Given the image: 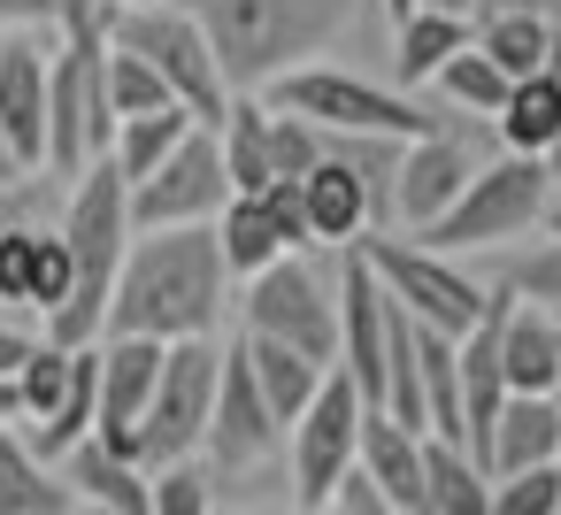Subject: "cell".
Listing matches in <instances>:
<instances>
[{"instance_id":"7bdbcfd3","label":"cell","mask_w":561,"mask_h":515,"mask_svg":"<svg viewBox=\"0 0 561 515\" xmlns=\"http://www.w3.org/2000/svg\"><path fill=\"white\" fill-rule=\"evenodd\" d=\"M0 185H32V170L16 162V147H9V131H0Z\"/></svg>"},{"instance_id":"83f0119b","label":"cell","mask_w":561,"mask_h":515,"mask_svg":"<svg viewBox=\"0 0 561 515\" xmlns=\"http://www.w3.org/2000/svg\"><path fill=\"white\" fill-rule=\"evenodd\" d=\"M247 354H254V377H262L270 415L293 431V423H300V408L316 400V385H323V369H331V362H316V354H300V346H285V339H254V331H247Z\"/></svg>"},{"instance_id":"4dcf8cb0","label":"cell","mask_w":561,"mask_h":515,"mask_svg":"<svg viewBox=\"0 0 561 515\" xmlns=\"http://www.w3.org/2000/svg\"><path fill=\"white\" fill-rule=\"evenodd\" d=\"M423 400H431V431L461 438V339L423 323Z\"/></svg>"},{"instance_id":"836d02e7","label":"cell","mask_w":561,"mask_h":515,"mask_svg":"<svg viewBox=\"0 0 561 515\" xmlns=\"http://www.w3.org/2000/svg\"><path fill=\"white\" fill-rule=\"evenodd\" d=\"M492 515H561V469L530 461V469L492 477Z\"/></svg>"},{"instance_id":"1f68e13d","label":"cell","mask_w":561,"mask_h":515,"mask_svg":"<svg viewBox=\"0 0 561 515\" xmlns=\"http://www.w3.org/2000/svg\"><path fill=\"white\" fill-rule=\"evenodd\" d=\"M162 101H178V93L162 85V70H154L147 55H131V47L108 39V108H116V124L139 116V108H162Z\"/></svg>"},{"instance_id":"ac0fdd59","label":"cell","mask_w":561,"mask_h":515,"mask_svg":"<svg viewBox=\"0 0 561 515\" xmlns=\"http://www.w3.org/2000/svg\"><path fill=\"white\" fill-rule=\"evenodd\" d=\"M469 39H477L469 16H446V9H415V16H400V24H392V85H400V93L431 85Z\"/></svg>"},{"instance_id":"ba28073f","label":"cell","mask_w":561,"mask_h":515,"mask_svg":"<svg viewBox=\"0 0 561 515\" xmlns=\"http://www.w3.org/2000/svg\"><path fill=\"white\" fill-rule=\"evenodd\" d=\"M216 377H224V346H216V331H201V339H170V354H162V385H154V400H147V415H139V431H147V469L185 461L193 446H208Z\"/></svg>"},{"instance_id":"60d3db41","label":"cell","mask_w":561,"mask_h":515,"mask_svg":"<svg viewBox=\"0 0 561 515\" xmlns=\"http://www.w3.org/2000/svg\"><path fill=\"white\" fill-rule=\"evenodd\" d=\"M24 354H32V339L0 323V377H16V369H24Z\"/></svg>"},{"instance_id":"4fadbf2b","label":"cell","mask_w":561,"mask_h":515,"mask_svg":"<svg viewBox=\"0 0 561 515\" xmlns=\"http://www.w3.org/2000/svg\"><path fill=\"white\" fill-rule=\"evenodd\" d=\"M469 178H477L469 139H461V131H446V124H431V131L400 139V170H392V216H400L408 231H423V224H438V216L461 201V185H469Z\"/></svg>"},{"instance_id":"4316f807","label":"cell","mask_w":561,"mask_h":515,"mask_svg":"<svg viewBox=\"0 0 561 515\" xmlns=\"http://www.w3.org/2000/svg\"><path fill=\"white\" fill-rule=\"evenodd\" d=\"M193 124H201V116H193L185 101L139 108V116H124V124H116V147H108V154H116V170L139 185V178H154V170H162V162L185 147V131H193Z\"/></svg>"},{"instance_id":"d4e9b609","label":"cell","mask_w":561,"mask_h":515,"mask_svg":"<svg viewBox=\"0 0 561 515\" xmlns=\"http://www.w3.org/2000/svg\"><path fill=\"white\" fill-rule=\"evenodd\" d=\"M70 507H78L70 477H55L32 438L0 431V515H70Z\"/></svg>"},{"instance_id":"d590c367","label":"cell","mask_w":561,"mask_h":515,"mask_svg":"<svg viewBox=\"0 0 561 515\" xmlns=\"http://www.w3.org/2000/svg\"><path fill=\"white\" fill-rule=\"evenodd\" d=\"M500 285L523 293V300H538V308H561V239H538L530 254H515L500 270Z\"/></svg>"},{"instance_id":"f35d334b","label":"cell","mask_w":561,"mask_h":515,"mask_svg":"<svg viewBox=\"0 0 561 515\" xmlns=\"http://www.w3.org/2000/svg\"><path fill=\"white\" fill-rule=\"evenodd\" d=\"M323 507H339V515H392L385 484H377V477H369L362 461H354V469H346V477L331 484V500H323Z\"/></svg>"},{"instance_id":"ffe728a7","label":"cell","mask_w":561,"mask_h":515,"mask_svg":"<svg viewBox=\"0 0 561 515\" xmlns=\"http://www.w3.org/2000/svg\"><path fill=\"white\" fill-rule=\"evenodd\" d=\"M507 392H561V316L523 300L507 308Z\"/></svg>"},{"instance_id":"30bf717a","label":"cell","mask_w":561,"mask_h":515,"mask_svg":"<svg viewBox=\"0 0 561 515\" xmlns=\"http://www.w3.org/2000/svg\"><path fill=\"white\" fill-rule=\"evenodd\" d=\"M362 385L346 377V369H323V385H316V400L300 408V423L285 431L293 438V484H300V507H323L331 500V484L362 461Z\"/></svg>"},{"instance_id":"f6af8a7d","label":"cell","mask_w":561,"mask_h":515,"mask_svg":"<svg viewBox=\"0 0 561 515\" xmlns=\"http://www.w3.org/2000/svg\"><path fill=\"white\" fill-rule=\"evenodd\" d=\"M415 9H446V16H469L477 24V0H415Z\"/></svg>"},{"instance_id":"d6986e66","label":"cell","mask_w":561,"mask_h":515,"mask_svg":"<svg viewBox=\"0 0 561 515\" xmlns=\"http://www.w3.org/2000/svg\"><path fill=\"white\" fill-rule=\"evenodd\" d=\"M423 515H492V469L461 438H423Z\"/></svg>"},{"instance_id":"681fc988","label":"cell","mask_w":561,"mask_h":515,"mask_svg":"<svg viewBox=\"0 0 561 515\" xmlns=\"http://www.w3.org/2000/svg\"><path fill=\"white\" fill-rule=\"evenodd\" d=\"M116 9H131V0H116Z\"/></svg>"},{"instance_id":"5b68a950","label":"cell","mask_w":561,"mask_h":515,"mask_svg":"<svg viewBox=\"0 0 561 515\" xmlns=\"http://www.w3.org/2000/svg\"><path fill=\"white\" fill-rule=\"evenodd\" d=\"M108 39L147 55L162 70V85L201 124H216L231 108V78H224V62H216V47H208V32H201V16L185 0H131V9H108Z\"/></svg>"},{"instance_id":"ee69618b","label":"cell","mask_w":561,"mask_h":515,"mask_svg":"<svg viewBox=\"0 0 561 515\" xmlns=\"http://www.w3.org/2000/svg\"><path fill=\"white\" fill-rule=\"evenodd\" d=\"M0 423H24V400H16V377H0Z\"/></svg>"},{"instance_id":"7dc6e473","label":"cell","mask_w":561,"mask_h":515,"mask_svg":"<svg viewBox=\"0 0 561 515\" xmlns=\"http://www.w3.org/2000/svg\"><path fill=\"white\" fill-rule=\"evenodd\" d=\"M385 16L400 24V16H415V0H385Z\"/></svg>"},{"instance_id":"7c38bea8","label":"cell","mask_w":561,"mask_h":515,"mask_svg":"<svg viewBox=\"0 0 561 515\" xmlns=\"http://www.w3.org/2000/svg\"><path fill=\"white\" fill-rule=\"evenodd\" d=\"M47 78H55V32L9 24L0 32V131L24 170H47Z\"/></svg>"},{"instance_id":"5bb4252c","label":"cell","mask_w":561,"mask_h":515,"mask_svg":"<svg viewBox=\"0 0 561 515\" xmlns=\"http://www.w3.org/2000/svg\"><path fill=\"white\" fill-rule=\"evenodd\" d=\"M277 438H285V423L270 415L262 377H254V354H247V331H239V346H224L216 415H208V454H216L224 469H254V461H262Z\"/></svg>"},{"instance_id":"44dd1931","label":"cell","mask_w":561,"mask_h":515,"mask_svg":"<svg viewBox=\"0 0 561 515\" xmlns=\"http://www.w3.org/2000/svg\"><path fill=\"white\" fill-rule=\"evenodd\" d=\"M553 446H561V392H507V408L492 423V477L553 461Z\"/></svg>"},{"instance_id":"f1b7e54d","label":"cell","mask_w":561,"mask_h":515,"mask_svg":"<svg viewBox=\"0 0 561 515\" xmlns=\"http://www.w3.org/2000/svg\"><path fill=\"white\" fill-rule=\"evenodd\" d=\"M477 47H484L507 78H530V70H546V62L561 55V24L538 16V9H523V16H477Z\"/></svg>"},{"instance_id":"484cf974","label":"cell","mask_w":561,"mask_h":515,"mask_svg":"<svg viewBox=\"0 0 561 515\" xmlns=\"http://www.w3.org/2000/svg\"><path fill=\"white\" fill-rule=\"evenodd\" d=\"M216 139H224L231 193H262L277 178V162H270V93H231V108L216 116Z\"/></svg>"},{"instance_id":"cb8c5ba5","label":"cell","mask_w":561,"mask_h":515,"mask_svg":"<svg viewBox=\"0 0 561 515\" xmlns=\"http://www.w3.org/2000/svg\"><path fill=\"white\" fill-rule=\"evenodd\" d=\"M78 369H85V346H62V339H32L24 369H16V400H24V423L32 438L62 423L70 392H78Z\"/></svg>"},{"instance_id":"9c48e42d","label":"cell","mask_w":561,"mask_h":515,"mask_svg":"<svg viewBox=\"0 0 561 515\" xmlns=\"http://www.w3.org/2000/svg\"><path fill=\"white\" fill-rule=\"evenodd\" d=\"M239 323L254 339H285L316 362H339V285H323L300 254H277L262 277H247Z\"/></svg>"},{"instance_id":"d6a6232c","label":"cell","mask_w":561,"mask_h":515,"mask_svg":"<svg viewBox=\"0 0 561 515\" xmlns=\"http://www.w3.org/2000/svg\"><path fill=\"white\" fill-rule=\"evenodd\" d=\"M323 154H331L323 124H308L300 108H270V162H277V178H308Z\"/></svg>"},{"instance_id":"52a82bcc","label":"cell","mask_w":561,"mask_h":515,"mask_svg":"<svg viewBox=\"0 0 561 515\" xmlns=\"http://www.w3.org/2000/svg\"><path fill=\"white\" fill-rule=\"evenodd\" d=\"M362 254L377 262V277H385V293L415 316V323H438V331H469L477 316H484V277H469L454 254H438V247H423L415 231L408 239H385V231H362Z\"/></svg>"},{"instance_id":"603a6c76","label":"cell","mask_w":561,"mask_h":515,"mask_svg":"<svg viewBox=\"0 0 561 515\" xmlns=\"http://www.w3.org/2000/svg\"><path fill=\"white\" fill-rule=\"evenodd\" d=\"M216 239H224V262H231V277L247 285V277H262L277 254H300L293 239H285V224H277V208L262 201V193H231L224 201V216H216Z\"/></svg>"},{"instance_id":"2e32d148","label":"cell","mask_w":561,"mask_h":515,"mask_svg":"<svg viewBox=\"0 0 561 515\" xmlns=\"http://www.w3.org/2000/svg\"><path fill=\"white\" fill-rule=\"evenodd\" d=\"M62 477H70L78 507H101V515H154V469L124 461V454L101 446L93 431L62 454Z\"/></svg>"},{"instance_id":"6da1fadb","label":"cell","mask_w":561,"mask_h":515,"mask_svg":"<svg viewBox=\"0 0 561 515\" xmlns=\"http://www.w3.org/2000/svg\"><path fill=\"white\" fill-rule=\"evenodd\" d=\"M224 300H231V262H224L216 224H162V231H139L131 239V254L116 270L108 331L201 339V331L224 323Z\"/></svg>"},{"instance_id":"8d00e7d4","label":"cell","mask_w":561,"mask_h":515,"mask_svg":"<svg viewBox=\"0 0 561 515\" xmlns=\"http://www.w3.org/2000/svg\"><path fill=\"white\" fill-rule=\"evenodd\" d=\"M32 262H39V231L0 224V300L9 308H32Z\"/></svg>"},{"instance_id":"8fae6325","label":"cell","mask_w":561,"mask_h":515,"mask_svg":"<svg viewBox=\"0 0 561 515\" xmlns=\"http://www.w3.org/2000/svg\"><path fill=\"white\" fill-rule=\"evenodd\" d=\"M224 201H231V170H224V139H216V124H193L185 147H178L154 178L131 185V216H139V231H162V224H216Z\"/></svg>"},{"instance_id":"e0dca14e","label":"cell","mask_w":561,"mask_h":515,"mask_svg":"<svg viewBox=\"0 0 561 515\" xmlns=\"http://www.w3.org/2000/svg\"><path fill=\"white\" fill-rule=\"evenodd\" d=\"M423 438L431 431H408L392 408H362V469L385 484L392 515H423Z\"/></svg>"},{"instance_id":"7a4b0ae2","label":"cell","mask_w":561,"mask_h":515,"mask_svg":"<svg viewBox=\"0 0 561 515\" xmlns=\"http://www.w3.org/2000/svg\"><path fill=\"white\" fill-rule=\"evenodd\" d=\"M62 239H70V254H78V285H70V300L47 316V339H62V346H93V339L108 331L116 270H124V254H131V239H139L131 178L116 170V154H101V162H85V170L70 178Z\"/></svg>"},{"instance_id":"8992f818","label":"cell","mask_w":561,"mask_h":515,"mask_svg":"<svg viewBox=\"0 0 561 515\" xmlns=\"http://www.w3.org/2000/svg\"><path fill=\"white\" fill-rule=\"evenodd\" d=\"M262 93H270V108H300V116L323 124L331 139H339V131L415 139V131L438 124V116H423L415 93H400V85H369V78H354V70H331V62H300V70H285V78L262 85Z\"/></svg>"},{"instance_id":"e575fe53","label":"cell","mask_w":561,"mask_h":515,"mask_svg":"<svg viewBox=\"0 0 561 515\" xmlns=\"http://www.w3.org/2000/svg\"><path fill=\"white\" fill-rule=\"evenodd\" d=\"M70 285H78V254H70V239H62V224H55V231H39V262H32V308H39V316H55V308L70 300Z\"/></svg>"},{"instance_id":"ab89813d","label":"cell","mask_w":561,"mask_h":515,"mask_svg":"<svg viewBox=\"0 0 561 515\" xmlns=\"http://www.w3.org/2000/svg\"><path fill=\"white\" fill-rule=\"evenodd\" d=\"M9 24H47L55 32V0H0V32Z\"/></svg>"},{"instance_id":"b9f144b4","label":"cell","mask_w":561,"mask_h":515,"mask_svg":"<svg viewBox=\"0 0 561 515\" xmlns=\"http://www.w3.org/2000/svg\"><path fill=\"white\" fill-rule=\"evenodd\" d=\"M523 9H538V16H553L561 0H477V16H523Z\"/></svg>"},{"instance_id":"bcb514c9","label":"cell","mask_w":561,"mask_h":515,"mask_svg":"<svg viewBox=\"0 0 561 515\" xmlns=\"http://www.w3.org/2000/svg\"><path fill=\"white\" fill-rule=\"evenodd\" d=\"M0 224H16V185H0Z\"/></svg>"},{"instance_id":"3957f363","label":"cell","mask_w":561,"mask_h":515,"mask_svg":"<svg viewBox=\"0 0 561 515\" xmlns=\"http://www.w3.org/2000/svg\"><path fill=\"white\" fill-rule=\"evenodd\" d=\"M185 9L201 16L231 93H262L346 32L354 0H185Z\"/></svg>"},{"instance_id":"c3c4849f","label":"cell","mask_w":561,"mask_h":515,"mask_svg":"<svg viewBox=\"0 0 561 515\" xmlns=\"http://www.w3.org/2000/svg\"><path fill=\"white\" fill-rule=\"evenodd\" d=\"M553 469H561V446H553Z\"/></svg>"},{"instance_id":"7402d4cb","label":"cell","mask_w":561,"mask_h":515,"mask_svg":"<svg viewBox=\"0 0 561 515\" xmlns=\"http://www.w3.org/2000/svg\"><path fill=\"white\" fill-rule=\"evenodd\" d=\"M492 124H500V139H507V154H553V147H561V55H553L546 70L515 78V85H507V108H500Z\"/></svg>"},{"instance_id":"277c9868","label":"cell","mask_w":561,"mask_h":515,"mask_svg":"<svg viewBox=\"0 0 561 515\" xmlns=\"http://www.w3.org/2000/svg\"><path fill=\"white\" fill-rule=\"evenodd\" d=\"M553 216V178H546V154H500V162H477V178L461 185V201L423 224L415 239L438 247V254H477V247H507L523 231H538Z\"/></svg>"},{"instance_id":"f546056e","label":"cell","mask_w":561,"mask_h":515,"mask_svg":"<svg viewBox=\"0 0 561 515\" xmlns=\"http://www.w3.org/2000/svg\"><path fill=\"white\" fill-rule=\"evenodd\" d=\"M431 85H438V93H446V101H454L461 116H500V108H507V85H515V78H507V70H500V62H492V55H484V47L469 39V47H461V55H454V62H446V70L431 78Z\"/></svg>"},{"instance_id":"74e56055","label":"cell","mask_w":561,"mask_h":515,"mask_svg":"<svg viewBox=\"0 0 561 515\" xmlns=\"http://www.w3.org/2000/svg\"><path fill=\"white\" fill-rule=\"evenodd\" d=\"M201 507H216V492H208V477L193 469V454H185V461H162V469H154V515H201Z\"/></svg>"},{"instance_id":"9a60e30c","label":"cell","mask_w":561,"mask_h":515,"mask_svg":"<svg viewBox=\"0 0 561 515\" xmlns=\"http://www.w3.org/2000/svg\"><path fill=\"white\" fill-rule=\"evenodd\" d=\"M300 201H308V231H316V247H346V239H362V231L377 224V193H369L362 162L339 154V147L300 178Z\"/></svg>"}]
</instances>
